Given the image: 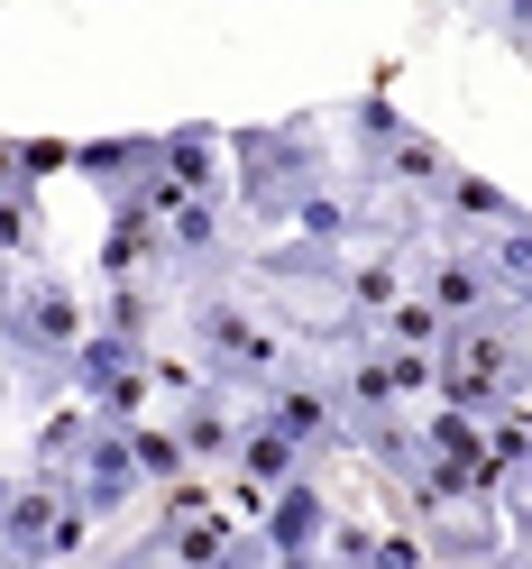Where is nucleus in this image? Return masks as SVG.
<instances>
[{"instance_id":"1","label":"nucleus","mask_w":532,"mask_h":569,"mask_svg":"<svg viewBox=\"0 0 532 569\" xmlns=\"http://www.w3.org/2000/svg\"><path fill=\"white\" fill-rule=\"evenodd\" d=\"M184 340H193V368L211 386H230V396H267V386L303 377V349L267 312H248L230 284H193L184 295Z\"/></svg>"},{"instance_id":"2","label":"nucleus","mask_w":532,"mask_h":569,"mask_svg":"<svg viewBox=\"0 0 532 569\" xmlns=\"http://www.w3.org/2000/svg\"><path fill=\"white\" fill-rule=\"evenodd\" d=\"M322 129L312 120H267V129H230V184H239V221H294V202L322 184Z\"/></svg>"},{"instance_id":"3","label":"nucleus","mask_w":532,"mask_h":569,"mask_svg":"<svg viewBox=\"0 0 532 569\" xmlns=\"http://www.w3.org/2000/svg\"><path fill=\"white\" fill-rule=\"evenodd\" d=\"M83 340H92V303H83V284L74 276H56V267H28L10 276V312H0V349L28 368V377H64L83 359Z\"/></svg>"},{"instance_id":"4","label":"nucleus","mask_w":532,"mask_h":569,"mask_svg":"<svg viewBox=\"0 0 532 569\" xmlns=\"http://www.w3.org/2000/svg\"><path fill=\"white\" fill-rule=\"evenodd\" d=\"M441 368L450 377H486V386H505V396H514V377L532 368V312L523 303H495V312H478V322H450Z\"/></svg>"},{"instance_id":"5","label":"nucleus","mask_w":532,"mask_h":569,"mask_svg":"<svg viewBox=\"0 0 532 569\" xmlns=\"http://www.w3.org/2000/svg\"><path fill=\"white\" fill-rule=\"evenodd\" d=\"M285 441H303V459H322V450H359V422H349V405H340V386L331 377H285V386H267V396H248Z\"/></svg>"},{"instance_id":"6","label":"nucleus","mask_w":532,"mask_h":569,"mask_svg":"<svg viewBox=\"0 0 532 569\" xmlns=\"http://www.w3.org/2000/svg\"><path fill=\"white\" fill-rule=\"evenodd\" d=\"M64 487H74V506H83L92 523H111L120 506L148 496V469H138V450H129L120 422H92V432L74 441V459H64Z\"/></svg>"},{"instance_id":"7","label":"nucleus","mask_w":532,"mask_h":569,"mask_svg":"<svg viewBox=\"0 0 532 569\" xmlns=\"http://www.w3.org/2000/svg\"><path fill=\"white\" fill-rule=\"evenodd\" d=\"M413 295L432 303V312H450V322H478V312H495V303H514L505 284H495V267H486V248H469V239L413 248Z\"/></svg>"},{"instance_id":"8","label":"nucleus","mask_w":532,"mask_h":569,"mask_svg":"<svg viewBox=\"0 0 532 569\" xmlns=\"http://www.w3.org/2000/svg\"><path fill=\"white\" fill-rule=\"evenodd\" d=\"M239 267V248H230V193H211V202H184L165 221V284H230Z\"/></svg>"},{"instance_id":"9","label":"nucleus","mask_w":532,"mask_h":569,"mask_svg":"<svg viewBox=\"0 0 532 569\" xmlns=\"http://www.w3.org/2000/svg\"><path fill=\"white\" fill-rule=\"evenodd\" d=\"M514 551V523H495V506H441L422 515V560L432 569H495Z\"/></svg>"},{"instance_id":"10","label":"nucleus","mask_w":532,"mask_h":569,"mask_svg":"<svg viewBox=\"0 0 532 569\" xmlns=\"http://www.w3.org/2000/svg\"><path fill=\"white\" fill-rule=\"evenodd\" d=\"M422 221H441V239H469V248H478V239H495V230H514V221H523V202L495 184V174L459 166L450 184L432 193V211H422Z\"/></svg>"},{"instance_id":"11","label":"nucleus","mask_w":532,"mask_h":569,"mask_svg":"<svg viewBox=\"0 0 532 569\" xmlns=\"http://www.w3.org/2000/svg\"><path fill=\"white\" fill-rule=\"evenodd\" d=\"M165 166V129H129V138H83L74 148V174L101 193V202H129L148 174Z\"/></svg>"},{"instance_id":"12","label":"nucleus","mask_w":532,"mask_h":569,"mask_svg":"<svg viewBox=\"0 0 532 569\" xmlns=\"http://www.w3.org/2000/svg\"><path fill=\"white\" fill-rule=\"evenodd\" d=\"M258 532H267V551H275V560L322 551V542H331V496H322V478L275 487V496H267V515H258Z\"/></svg>"},{"instance_id":"13","label":"nucleus","mask_w":532,"mask_h":569,"mask_svg":"<svg viewBox=\"0 0 532 569\" xmlns=\"http://www.w3.org/2000/svg\"><path fill=\"white\" fill-rule=\"evenodd\" d=\"M165 184L184 193V202H211V193H230V129H211V120H184V129H165Z\"/></svg>"},{"instance_id":"14","label":"nucleus","mask_w":532,"mask_h":569,"mask_svg":"<svg viewBox=\"0 0 532 569\" xmlns=\"http://www.w3.org/2000/svg\"><path fill=\"white\" fill-rule=\"evenodd\" d=\"M64 469H28L19 496H10V515H0V551H19V560H38L47 569V542H56V515H64Z\"/></svg>"},{"instance_id":"15","label":"nucleus","mask_w":532,"mask_h":569,"mask_svg":"<svg viewBox=\"0 0 532 569\" xmlns=\"http://www.w3.org/2000/svg\"><path fill=\"white\" fill-rule=\"evenodd\" d=\"M165 532V560L174 569H230L239 560V515H221V506H202V515H184V523H157Z\"/></svg>"},{"instance_id":"16","label":"nucleus","mask_w":532,"mask_h":569,"mask_svg":"<svg viewBox=\"0 0 532 569\" xmlns=\"http://www.w3.org/2000/svg\"><path fill=\"white\" fill-rule=\"evenodd\" d=\"M129 450H138V469H148V487H184V478H202L193 459H184V441H174V422H129Z\"/></svg>"},{"instance_id":"17","label":"nucleus","mask_w":532,"mask_h":569,"mask_svg":"<svg viewBox=\"0 0 532 569\" xmlns=\"http://www.w3.org/2000/svg\"><path fill=\"white\" fill-rule=\"evenodd\" d=\"M377 340H385V349H422V359H441V340H450V312H432L422 295H404V303L377 322Z\"/></svg>"},{"instance_id":"18","label":"nucleus","mask_w":532,"mask_h":569,"mask_svg":"<svg viewBox=\"0 0 532 569\" xmlns=\"http://www.w3.org/2000/svg\"><path fill=\"white\" fill-rule=\"evenodd\" d=\"M486 248V267H495V284H505V295L532 312V211H523V221L514 230H495V239H478Z\"/></svg>"},{"instance_id":"19","label":"nucleus","mask_w":532,"mask_h":569,"mask_svg":"<svg viewBox=\"0 0 532 569\" xmlns=\"http://www.w3.org/2000/svg\"><path fill=\"white\" fill-rule=\"evenodd\" d=\"M404 129H413V120L395 111V101H377V92H368V101H349V138H359V166H368V157H385Z\"/></svg>"},{"instance_id":"20","label":"nucleus","mask_w":532,"mask_h":569,"mask_svg":"<svg viewBox=\"0 0 532 569\" xmlns=\"http://www.w3.org/2000/svg\"><path fill=\"white\" fill-rule=\"evenodd\" d=\"M514 413H523V422H532V368H523V377H514Z\"/></svg>"},{"instance_id":"21","label":"nucleus","mask_w":532,"mask_h":569,"mask_svg":"<svg viewBox=\"0 0 532 569\" xmlns=\"http://www.w3.org/2000/svg\"><path fill=\"white\" fill-rule=\"evenodd\" d=\"M10 496H19V469H10V459H0V515H10Z\"/></svg>"},{"instance_id":"22","label":"nucleus","mask_w":532,"mask_h":569,"mask_svg":"<svg viewBox=\"0 0 532 569\" xmlns=\"http://www.w3.org/2000/svg\"><path fill=\"white\" fill-rule=\"evenodd\" d=\"M0 312H10V295H0Z\"/></svg>"}]
</instances>
